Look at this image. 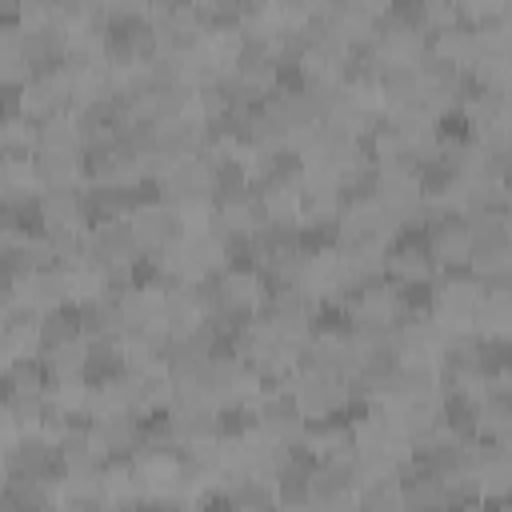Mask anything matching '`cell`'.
Masks as SVG:
<instances>
[{
	"instance_id": "obj_1",
	"label": "cell",
	"mask_w": 512,
	"mask_h": 512,
	"mask_svg": "<svg viewBox=\"0 0 512 512\" xmlns=\"http://www.w3.org/2000/svg\"><path fill=\"white\" fill-rule=\"evenodd\" d=\"M80 336H84L80 332V308H72V304H56L48 316L36 320V344L44 352H56L64 344H76Z\"/></svg>"
}]
</instances>
